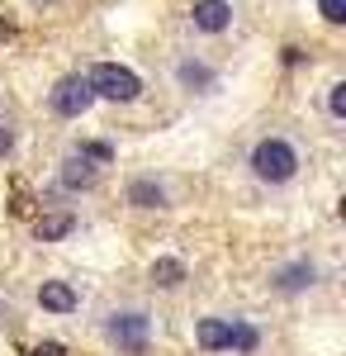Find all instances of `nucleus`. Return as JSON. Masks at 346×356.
Returning a JSON list of instances; mask_svg holds the SVG:
<instances>
[{
  "label": "nucleus",
  "mask_w": 346,
  "mask_h": 356,
  "mask_svg": "<svg viewBox=\"0 0 346 356\" xmlns=\"http://www.w3.org/2000/svg\"><path fill=\"white\" fill-rule=\"evenodd\" d=\"M252 171H256V181H266V186H285L294 171H299V152H294L285 138H261L256 152H252Z\"/></svg>",
  "instance_id": "f257e3e1"
},
{
  "label": "nucleus",
  "mask_w": 346,
  "mask_h": 356,
  "mask_svg": "<svg viewBox=\"0 0 346 356\" xmlns=\"http://www.w3.org/2000/svg\"><path fill=\"white\" fill-rule=\"evenodd\" d=\"M85 81H90V90H95L100 100H119V105H129V100L142 95L138 72L119 67V62H100V67H90V72H85Z\"/></svg>",
  "instance_id": "f03ea898"
},
{
  "label": "nucleus",
  "mask_w": 346,
  "mask_h": 356,
  "mask_svg": "<svg viewBox=\"0 0 346 356\" xmlns=\"http://www.w3.org/2000/svg\"><path fill=\"white\" fill-rule=\"evenodd\" d=\"M109 342H114V347H119V352L124 356H147V337H152V318H147V314H114V318H109Z\"/></svg>",
  "instance_id": "7ed1b4c3"
},
{
  "label": "nucleus",
  "mask_w": 346,
  "mask_h": 356,
  "mask_svg": "<svg viewBox=\"0 0 346 356\" xmlns=\"http://www.w3.org/2000/svg\"><path fill=\"white\" fill-rule=\"evenodd\" d=\"M90 105H95V90L85 76H62L53 86V114H62V119H81Z\"/></svg>",
  "instance_id": "20e7f679"
},
{
  "label": "nucleus",
  "mask_w": 346,
  "mask_h": 356,
  "mask_svg": "<svg viewBox=\"0 0 346 356\" xmlns=\"http://www.w3.org/2000/svg\"><path fill=\"white\" fill-rule=\"evenodd\" d=\"M195 29H204V33H223V29L233 24V5L228 0H195Z\"/></svg>",
  "instance_id": "39448f33"
},
{
  "label": "nucleus",
  "mask_w": 346,
  "mask_h": 356,
  "mask_svg": "<svg viewBox=\"0 0 346 356\" xmlns=\"http://www.w3.org/2000/svg\"><path fill=\"white\" fill-rule=\"evenodd\" d=\"M270 280H275L280 295H299V290H308V285L318 280V271H313V261H294V266H280Z\"/></svg>",
  "instance_id": "423d86ee"
},
{
  "label": "nucleus",
  "mask_w": 346,
  "mask_h": 356,
  "mask_svg": "<svg viewBox=\"0 0 346 356\" xmlns=\"http://www.w3.org/2000/svg\"><path fill=\"white\" fill-rule=\"evenodd\" d=\"M95 176H100V166L85 162L81 152H72V157L62 162V186H67V191H90V186H95Z\"/></svg>",
  "instance_id": "0eeeda50"
},
{
  "label": "nucleus",
  "mask_w": 346,
  "mask_h": 356,
  "mask_svg": "<svg viewBox=\"0 0 346 356\" xmlns=\"http://www.w3.org/2000/svg\"><path fill=\"white\" fill-rule=\"evenodd\" d=\"M38 304H43L48 314H72V309H76V290H72V285H62V280H43Z\"/></svg>",
  "instance_id": "6e6552de"
},
{
  "label": "nucleus",
  "mask_w": 346,
  "mask_h": 356,
  "mask_svg": "<svg viewBox=\"0 0 346 356\" xmlns=\"http://www.w3.org/2000/svg\"><path fill=\"white\" fill-rule=\"evenodd\" d=\"M129 204H138V209H161L166 204V191H161L152 176H138L133 186H129Z\"/></svg>",
  "instance_id": "1a4fd4ad"
},
{
  "label": "nucleus",
  "mask_w": 346,
  "mask_h": 356,
  "mask_svg": "<svg viewBox=\"0 0 346 356\" xmlns=\"http://www.w3.org/2000/svg\"><path fill=\"white\" fill-rule=\"evenodd\" d=\"M195 342H199L204 352H228V323H223V318H199Z\"/></svg>",
  "instance_id": "9d476101"
},
{
  "label": "nucleus",
  "mask_w": 346,
  "mask_h": 356,
  "mask_svg": "<svg viewBox=\"0 0 346 356\" xmlns=\"http://www.w3.org/2000/svg\"><path fill=\"white\" fill-rule=\"evenodd\" d=\"M256 347H261V332L252 328V323H242V318H233V323H228V352L252 356Z\"/></svg>",
  "instance_id": "9b49d317"
},
{
  "label": "nucleus",
  "mask_w": 346,
  "mask_h": 356,
  "mask_svg": "<svg viewBox=\"0 0 346 356\" xmlns=\"http://www.w3.org/2000/svg\"><path fill=\"white\" fill-rule=\"evenodd\" d=\"M152 280H157L161 290H176V285L186 280V261H176V257H157V261H152Z\"/></svg>",
  "instance_id": "f8f14e48"
},
{
  "label": "nucleus",
  "mask_w": 346,
  "mask_h": 356,
  "mask_svg": "<svg viewBox=\"0 0 346 356\" xmlns=\"http://www.w3.org/2000/svg\"><path fill=\"white\" fill-rule=\"evenodd\" d=\"M72 228H76L72 214H43V219H38V238H43V243H57V238H67Z\"/></svg>",
  "instance_id": "ddd939ff"
},
{
  "label": "nucleus",
  "mask_w": 346,
  "mask_h": 356,
  "mask_svg": "<svg viewBox=\"0 0 346 356\" xmlns=\"http://www.w3.org/2000/svg\"><path fill=\"white\" fill-rule=\"evenodd\" d=\"M181 86H190V90H204V86H213V72L204 67V62H181Z\"/></svg>",
  "instance_id": "4468645a"
},
{
  "label": "nucleus",
  "mask_w": 346,
  "mask_h": 356,
  "mask_svg": "<svg viewBox=\"0 0 346 356\" xmlns=\"http://www.w3.org/2000/svg\"><path fill=\"white\" fill-rule=\"evenodd\" d=\"M81 157H85V162H114V147H109V143H81Z\"/></svg>",
  "instance_id": "2eb2a0df"
},
{
  "label": "nucleus",
  "mask_w": 346,
  "mask_h": 356,
  "mask_svg": "<svg viewBox=\"0 0 346 356\" xmlns=\"http://www.w3.org/2000/svg\"><path fill=\"white\" fill-rule=\"evenodd\" d=\"M318 10L327 24H346V0H318Z\"/></svg>",
  "instance_id": "dca6fc26"
},
{
  "label": "nucleus",
  "mask_w": 346,
  "mask_h": 356,
  "mask_svg": "<svg viewBox=\"0 0 346 356\" xmlns=\"http://www.w3.org/2000/svg\"><path fill=\"white\" fill-rule=\"evenodd\" d=\"M327 110L337 114V119H346V86H332V95H327Z\"/></svg>",
  "instance_id": "f3484780"
},
{
  "label": "nucleus",
  "mask_w": 346,
  "mask_h": 356,
  "mask_svg": "<svg viewBox=\"0 0 346 356\" xmlns=\"http://www.w3.org/2000/svg\"><path fill=\"white\" fill-rule=\"evenodd\" d=\"M33 356H67L62 342H43V347H33Z\"/></svg>",
  "instance_id": "a211bd4d"
},
{
  "label": "nucleus",
  "mask_w": 346,
  "mask_h": 356,
  "mask_svg": "<svg viewBox=\"0 0 346 356\" xmlns=\"http://www.w3.org/2000/svg\"><path fill=\"white\" fill-rule=\"evenodd\" d=\"M5 152H15V134H10V124H0V157Z\"/></svg>",
  "instance_id": "6ab92c4d"
},
{
  "label": "nucleus",
  "mask_w": 346,
  "mask_h": 356,
  "mask_svg": "<svg viewBox=\"0 0 346 356\" xmlns=\"http://www.w3.org/2000/svg\"><path fill=\"white\" fill-rule=\"evenodd\" d=\"M33 5H43V0H33Z\"/></svg>",
  "instance_id": "aec40b11"
}]
</instances>
